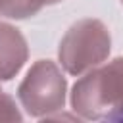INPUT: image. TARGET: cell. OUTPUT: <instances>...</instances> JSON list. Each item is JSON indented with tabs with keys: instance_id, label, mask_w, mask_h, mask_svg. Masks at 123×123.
Masks as SVG:
<instances>
[{
	"instance_id": "6",
	"label": "cell",
	"mask_w": 123,
	"mask_h": 123,
	"mask_svg": "<svg viewBox=\"0 0 123 123\" xmlns=\"http://www.w3.org/2000/svg\"><path fill=\"white\" fill-rule=\"evenodd\" d=\"M0 17L21 19V10L17 0H0Z\"/></svg>"
},
{
	"instance_id": "4",
	"label": "cell",
	"mask_w": 123,
	"mask_h": 123,
	"mask_svg": "<svg viewBox=\"0 0 123 123\" xmlns=\"http://www.w3.org/2000/svg\"><path fill=\"white\" fill-rule=\"evenodd\" d=\"M29 60V44L23 33L0 21V81H12Z\"/></svg>"
},
{
	"instance_id": "2",
	"label": "cell",
	"mask_w": 123,
	"mask_h": 123,
	"mask_svg": "<svg viewBox=\"0 0 123 123\" xmlns=\"http://www.w3.org/2000/svg\"><path fill=\"white\" fill-rule=\"evenodd\" d=\"M111 50V35L104 21L85 17L75 21L60 40L58 60L67 75L81 77L104 63Z\"/></svg>"
},
{
	"instance_id": "5",
	"label": "cell",
	"mask_w": 123,
	"mask_h": 123,
	"mask_svg": "<svg viewBox=\"0 0 123 123\" xmlns=\"http://www.w3.org/2000/svg\"><path fill=\"white\" fill-rule=\"evenodd\" d=\"M23 115L15 104V100L2 90L0 86V121H21Z\"/></svg>"
},
{
	"instance_id": "8",
	"label": "cell",
	"mask_w": 123,
	"mask_h": 123,
	"mask_svg": "<svg viewBox=\"0 0 123 123\" xmlns=\"http://www.w3.org/2000/svg\"><path fill=\"white\" fill-rule=\"evenodd\" d=\"M121 4H123V0H121Z\"/></svg>"
},
{
	"instance_id": "1",
	"label": "cell",
	"mask_w": 123,
	"mask_h": 123,
	"mask_svg": "<svg viewBox=\"0 0 123 123\" xmlns=\"http://www.w3.org/2000/svg\"><path fill=\"white\" fill-rule=\"evenodd\" d=\"M71 110L86 121H123V56L100 63L77 79Z\"/></svg>"
},
{
	"instance_id": "3",
	"label": "cell",
	"mask_w": 123,
	"mask_h": 123,
	"mask_svg": "<svg viewBox=\"0 0 123 123\" xmlns=\"http://www.w3.org/2000/svg\"><path fill=\"white\" fill-rule=\"evenodd\" d=\"M67 81L52 60H37L17 86V100L27 115L44 119L65 108Z\"/></svg>"
},
{
	"instance_id": "7",
	"label": "cell",
	"mask_w": 123,
	"mask_h": 123,
	"mask_svg": "<svg viewBox=\"0 0 123 123\" xmlns=\"http://www.w3.org/2000/svg\"><path fill=\"white\" fill-rule=\"evenodd\" d=\"M58 2H62V0H38V4L44 8V6H52V4H58Z\"/></svg>"
}]
</instances>
